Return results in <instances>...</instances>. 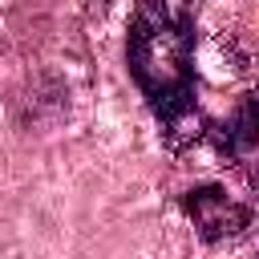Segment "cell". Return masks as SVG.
I'll use <instances>...</instances> for the list:
<instances>
[{
	"label": "cell",
	"mask_w": 259,
	"mask_h": 259,
	"mask_svg": "<svg viewBox=\"0 0 259 259\" xmlns=\"http://www.w3.org/2000/svg\"><path fill=\"white\" fill-rule=\"evenodd\" d=\"M190 45L194 24L190 16H170L162 0H142L130 24L125 61L146 93L154 117L162 121L166 142L178 138V130L194 113V73H190Z\"/></svg>",
	"instance_id": "cell-1"
},
{
	"label": "cell",
	"mask_w": 259,
	"mask_h": 259,
	"mask_svg": "<svg viewBox=\"0 0 259 259\" xmlns=\"http://www.w3.org/2000/svg\"><path fill=\"white\" fill-rule=\"evenodd\" d=\"M186 210L202 223V231H206L210 239H214V235H235V231L247 223V214L235 210L219 186H198V190H190V194H186Z\"/></svg>",
	"instance_id": "cell-2"
},
{
	"label": "cell",
	"mask_w": 259,
	"mask_h": 259,
	"mask_svg": "<svg viewBox=\"0 0 259 259\" xmlns=\"http://www.w3.org/2000/svg\"><path fill=\"white\" fill-rule=\"evenodd\" d=\"M219 146L227 154H239L247 146H259V97H243V105L235 109V117L227 125H219Z\"/></svg>",
	"instance_id": "cell-3"
}]
</instances>
